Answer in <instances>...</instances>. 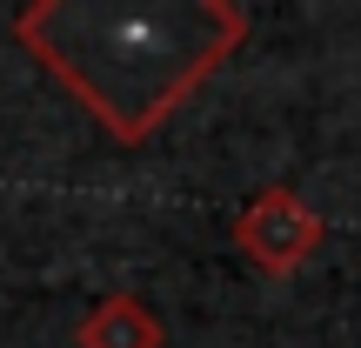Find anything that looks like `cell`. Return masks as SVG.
Here are the masks:
<instances>
[{
  "label": "cell",
  "mask_w": 361,
  "mask_h": 348,
  "mask_svg": "<svg viewBox=\"0 0 361 348\" xmlns=\"http://www.w3.org/2000/svg\"><path fill=\"white\" fill-rule=\"evenodd\" d=\"M13 40L107 141L141 148L241 54L247 13L234 0H34Z\"/></svg>",
  "instance_id": "cell-1"
},
{
  "label": "cell",
  "mask_w": 361,
  "mask_h": 348,
  "mask_svg": "<svg viewBox=\"0 0 361 348\" xmlns=\"http://www.w3.org/2000/svg\"><path fill=\"white\" fill-rule=\"evenodd\" d=\"M322 241H328L322 208H314L308 194H295V188H261L255 201L234 215V248H241L268 282L301 275L314 255H322Z\"/></svg>",
  "instance_id": "cell-2"
},
{
  "label": "cell",
  "mask_w": 361,
  "mask_h": 348,
  "mask_svg": "<svg viewBox=\"0 0 361 348\" xmlns=\"http://www.w3.org/2000/svg\"><path fill=\"white\" fill-rule=\"evenodd\" d=\"M74 348H168V322L141 295H101L80 322Z\"/></svg>",
  "instance_id": "cell-3"
}]
</instances>
